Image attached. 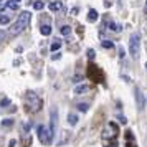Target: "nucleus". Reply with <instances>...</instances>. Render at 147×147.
<instances>
[{"mask_svg": "<svg viewBox=\"0 0 147 147\" xmlns=\"http://www.w3.org/2000/svg\"><path fill=\"white\" fill-rule=\"evenodd\" d=\"M15 144H17V140H10V142H8V147H13Z\"/></svg>", "mask_w": 147, "mask_h": 147, "instance_id": "30", "label": "nucleus"}, {"mask_svg": "<svg viewBox=\"0 0 147 147\" xmlns=\"http://www.w3.org/2000/svg\"><path fill=\"white\" fill-rule=\"evenodd\" d=\"M8 102H10V101H8V99H2V106H7Z\"/></svg>", "mask_w": 147, "mask_h": 147, "instance_id": "31", "label": "nucleus"}, {"mask_svg": "<svg viewBox=\"0 0 147 147\" xmlns=\"http://www.w3.org/2000/svg\"><path fill=\"white\" fill-rule=\"evenodd\" d=\"M116 136H117V126L114 124V122H109L106 127H104V131H102V139L107 140V139H116Z\"/></svg>", "mask_w": 147, "mask_h": 147, "instance_id": "3", "label": "nucleus"}, {"mask_svg": "<svg viewBox=\"0 0 147 147\" xmlns=\"http://www.w3.org/2000/svg\"><path fill=\"white\" fill-rule=\"evenodd\" d=\"M12 124H13V121H12V119H5V121H3V126H5V127L12 126Z\"/></svg>", "mask_w": 147, "mask_h": 147, "instance_id": "25", "label": "nucleus"}, {"mask_svg": "<svg viewBox=\"0 0 147 147\" xmlns=\"http://www.w3.org/2000/svg\"><path fill=\"white\" fill-rule=\"evenodd\" d=\"M101 45H102V48H113L114 47V43L111 40H104V41H101Z\"/></svg>", "mask_w": 147, "mask_h": 147, "instance_id": "17", "label": "nucleus"}, {"mask_svg": "<svg viewBox=\"0 0 147 147\" xmlns=\"http://www.w3.org/2000/svg\"><path fill=\"white\" fill-rule=\"evenodd\" d=\"M76 107L80 109L81 113H86V111H88V107H89V106H88V104H84V102H81V104H78Z\"/></svg>", "mask_w": 147, "mask_h": 147, "instance_id": "20", "label": "nucleus"}, {"mask_svg": "<svg viewBox=\"0 0 147 147\" xmlns=\"http://www.w3.org/2000/svg\"><path fill=\"white\" fill-rule=\"evenodd\" d=\"M117 119H119V122H121V124H126V122H127V121H126V117H124V116H119Z\"/></svg>", "mask_w": 147, "mask_h": 147, "instance_id": "29", "label": "nucleus"}, {"mask_svg": "<svg viewBox=\"0 0 147 147\" xmlns=\"http://www.w3.org/2000/svg\"><path fill=\"white\" fill-rule=\"evenodd\" d=\"M30 18H32L30 12H22V13L18 15V20H17L13 25L10 27V32H8V35H10V36H15V35L22 33V32H23V30L28 27Z\"/></svg>", "mask_w": 147, "mask_h": 147, "instance_id": "1", "label": "nucleus"}, {"mask_svg": "<svg viewBox=\"0 0 147 147\" xmlns=\"http://www.w3.org/2000/svg\"><path fill=\"white\" fill-rule=\"evenodd\" d=\"M0 2H2V0H0Z\"/></svg>", "mask_w": 147, "mask_h": 147, "instance_id": "38", "label": "nucleus"}, {"mask_svg": "<svg viewBox=\"0 0 147 147\" xmlns=\"http://www.w3.org/2000/svg\"><path fill=\"white\" fill-rule=\"evenodd\" d=\"M117 2H119V5H122V0H117Z\"/></svg>", "mask_w": 147, "mask_h": 147, "instance_id": "36", "label": "nucleus"}, {"mask_svg": "<svg viewBox=\"0 0 147 147\" xmlns=\"http://www.w3.org/2000/svg\"><path fill=\"white\" fill-rule=\"evenodd\" d=\"M3 7H5V5H2V3H0V10H2V8H3Z\"/></svg>", "mask_w": 147, "mask_h": 147, "instance_id": "35", "label": "nucleus"}, {"mask_svg": "<svg viewBox=\"0 0 147 147\" xmlns=\"http://www.w3.org/2000/svg\"><path fill=\"white\" fill-rule=\"evenodd\" d=\"M33 8L35 10H43V8H45V3H43V2H35Z\"/></svg>", "mask_w": 147, "mask_h": 147, "instance_id": "18", "label": "nucleus"}, {"mask_svg": "<svg viewBox=\"0 0 147 147\" xmlns=\"http://www.w3.org/2000/svg\"><path fill=\"white\" fill-rule=\"evenodd\" d=\"M89 91V86H76L74 88V94H83Z\"/></svg>", "mask_w": 147, "mask_h": 147, "instance_id": "13", "label": "nucleus"}, {"mask_svg": "<svg viewBox=\"0 0 147 147\" xmlns=\"http://www.w3.org/2000/svg\"><path fill=\"white\" fill-rule=\"evenodd\" d=\"M124 56H126V51L122 47H119V58H124Z\"/></svg>", "mask_w": 147, "mask_h": 147, "instance_id": "26", "label": "nucleus"}, {"mask_svg": "<svg viewBox=\"0 0 147 147\" xmlns=\"http://www.w3.org/2000/svg\"><path fill=\"white\" fill-rule=\"evenodd\" d=\"M146 68H147V63H146Z\"/></svg>", "mask_w": 147, "mask_h": 147, "instance_id": "37", "label": "nucleus"}, {"mask_svg": "<svg viewBox=\"0 0 147 147\" xmlns=\"http://www.w3.org/2000/svg\"><path fill=\"white\" fill-rule=\"evenodd\" d=\"M10 22V17L8 15H0V25H7Z\"/></svg>", "mask_w": 147, "mask_h": 147, "instance_id": "16", "label": "nucleus"}, {"mask_svg": "<svg viewBox=\"0 0 147 147\" xmlns=\"http://www.w3.org/2000/svg\"><path fill=\"white\" fill-rule=\"evenodd\" d=\"M60 47H61V41H58V40H56V41L53 43V45H51V50H53V51H56V50H58Z\"/></svg>", "mask_w": 147, "mask_h": 147, "instance_id": "21", "label": "nucleus"}, {"mask_svg": "<svg viewBox=\"0 0 147 147\" xmlns=\"http://www.w3.org/2000/svg\"><path fill=\"white\" fill-rule=\"evenodd\" d=\"M10 2H12V3H18V2H20V0H10Z\"/></svg>", "mask_w": 147, "mask_h": 147, "instance_id": "34", "label": "nucleus"}, {"mask_svg": "<svg viewBox=\"0 0 147 147\" xmlns=\"http://www.w3.org/2000/svg\"><path fill=\"white\" fill-rule=\"evenodd\" d=\"M129 53L132 56L134 60L139 58V53H140V36L139 33H132L131 38H129Z\"/></svg>", "mask_w": 147, "mask_h": 147, "instance_id": "2", "label": "nucleus"}, {"mask_svg": "<svg viewBox=\"0 0 147 147\" xmlns=\"http://www.w3.org/2000/svg\"><path fill=\"white\" fill-rule=\"evenodd\" d=\"M36 134H38V139H40L43 144H50V142H51V139H50V131H48L45 126L36 127Z\"/></svg>", "mask_w": 147, "mask_h": 147, "instance_id": "6", "label": "nucleus"}, {"mask_svg": "<svg viewBox=\"0 0 147 147\" xmlns=\"http://www.w3.org/2000/svg\"><path fill=\"white\" fill-rule=\"evenodd\" d=\"M56 126H58V111H56V107L51 109V124H50V139L53 142V137H55V131H56Z\"/></svg>", "mask_w": 147, "mask_h": 147, "instance_id": "4", "label": "nucleus"}, {"mask_svg": "<svg viewBox=\"0 0 147 147\" xmlns=\"http://www.w3.org/2000/svg\"><path fill=\"white\" fill-rule=\"evenodd\" d=\"M28 99V102H30V106H32V111H38L41 107V99L36 96V94L33 93H27V96H25Z\"/></svg>", "mask_w": 147, "mask_h": 147, "instance_id": "5", "label": "nucleus"}, {"mask_svg": "<svg viewBox=\"0 0 147 147\" xmlns=\"http://www.w3.org/2000/svg\"><path fill=\"white\" fill-rule=\"evenodd\" d=\"M144 15H147V0H146V5H144Z\"/></svg>", "mask_w": 147, "mask_h": 147, "instance_id": "33", "label": "nucleus"}, {"mask_svg": "<svg viewBox=\"0 0 147 147\" xmlns=\"http://www.w3.org/2000/svg\"><path fill=\"white\" fill-rule=\"evenodd\" d=\"M126 147H137V144H136V142H134V140H127Z\"/></svg>", "mask_w": 147, "mask_h": 147, "instance_id": "27", "label": "nucleus"}, {"mask_svg": "<svg viewBox=\"0 0 147 147\" xmlns=\"http://www.w3.org/2000/svg\"><path fill=\"white\" fill-rule=\"evenodd\" d=\"M60 33H61V35H69V33H71V27H68V25H63V27L60 28Z\"/></svg>", "mask_w": 147, "mask_h": 147, "instance_id": "15", "label": "nucleus"}, {"mask_svg": "<svg viewBox=\"0 0 147 147\" xmlns=\"http://www.w3.org/2000/svg\"><path fill=\"white\" fill-rule=\"evenodd\" d=\"M73 81L74 83H81V81H83V76H81V74H76V76L73 78Z\"/></svg>", "mask_w": 147, "mask_h": 147, "instance_id": "24", "label": "nucleus"}, {"mask_svg": "<svg viewBox=\"0 0 147 147\" xmlns=\"http://www.w3.org/2000/svg\"><path fill=\"white\" fill-rule=\"evenodd\" d=\"M134 94H136V102H137V109H139V111H144V107H146V98H144V94L140 93L139 88H136V89H134Z\"/></svg>", "mask_w": 147, "mask_h": 147, "instance_id": "7", "label": "nucleus"}, {"mask_svg": "<svg viewBox=\"0 0 147 147\" xmlns=\"http://www.w3.org/2000/svg\"><path fill=\"white\" fill-rule=\"evenodd\" d=\"M96 20H98V12H96L94 8H91V10L88 12V22L93 23V22H96Z\"/></svg>", "mask_w": 147, "mask_h": 147, "instance_id": "10", "label": "nucleus"}, {"mask_svg": "<svg viewBox=\"0 0 147 147\" xmlns=\"http://www.w3.org/2000/svg\"><path fill=\"white\" fill-rule=\"evenodd\" d=\"M126 139L127 140H134V136H132V132H131V131H126Z\"/></svg>", "mask_w": 147, "mask_h": 147, "instance_id": "22", "label": "nucleus"}, {"mask_svg": "<svg viewBox=\"0 0 147 147\" xmlns=\"http://www.w3.org/2000/svg\"><path fill=\"white\" fill-rule=\"evenodd\" d=\"M61 7H63V5H61L60 2H53V3L48 5V8H50L51 12H58V10H61Z\"/></svg>", "mask_w": 147, "mask_h": 147, "instance_id": "11", "label": "nucleus"}, {"mask_svg": "<svg viewBox=\"0 0 147 147\" xmlns=\"http://www.w3.org/2000/svg\"><path fill=\"white\" fill-rule=\"evenodd\" d=\"M7 36H8V33H5V32H2V30H0V41H2V40H5Z\"/></svg>", "mask_w": 147, "mask_h": 147, "instance_id": "28", "label": "nucleus"}, {"mask_svg": "<svg viewBox=\"0 0 147 147\" xmlns=\"http://www.w3.org/2000/svg\"><path fill=\"white\" fill-rule=\"evenodd\" d=\"M109 30H111V32H116V33H119L121 30H122V27H121L119 23H114V22H111V23H109Z\"/></svg>", "mask_w": 147, "mask_h": 147, "instance_id": "12", "label": "nucleus"}, {"mask_svg": "<svg viewBox=\"0 0 147 147\" xmlns=\"http://www.w3.org/2000/svg\"><path fill=\"white\" fill-rule=\"evenodd\" d=\"M88 74H89L91 78H94L98 83L102 81V73H101L99 69H98V66H94V65H89V66H88Z\"/></svg>", "mask_w": 147, "mask_h": 147, "instance_id": "8", "label": "nucleus"}, {"mask_svg": "<svg viewBox=\"0 0 147 147\" xmlns=\"http://www.w3.org/2000/svg\"><path fill=\"white\" fill-rule=\"evenodd\" d=\"M40 32H41V35H50L51 33V25H41Z\"/></svg>", "mask_w": 147, "mask_h": 147, "instance_id": "14", "label": "nucleus"}, {"mask_svg": "<svg viewBox=\"0 0 147 147\" xmlns=\"http://www.w3.org/2000/svg\"><path fill=\"white\" fill-rule=\"evenodd\" d=\"M5 7L12 8V10H17V8H18V5H17V3H10V2H8V3H7V5H5Z\"/></svg>", "mask_w": 147, "mask_h": 147, "instance_id": "23", "label": "nucleus"}, {"mask_svg": "<svg viewBox=\"0 0 147 147\" xmlns=\"http://www.w3.org/2000/svg\"><path fill=\"white\" fill-rule=\"evenodd\" d=\"M86 55H88V60H94V56H96V53H94L93 48H89V50L86 51Z\"/></svg>", "mask_w": 147, "mask_h": 147, "instance_id": "19", "label": "nucleus"}, {"mask_svg": "<svg viewBox=\"0 0 147 147\" xmlns=\"http://www.w3.org/2000/svg\"><path fill=\"white\" fill-rule=\"evenodd\" d=\"M78 13V8H71V15H76Z\"/></svg>", "mask_w": 147, "mask_h": 147, "instance_id": "32", "label": "nucleus"}, {"mask_svg": "<svg viewBox=\"0 0 147 147\" xmlns=\"http://www.w3.org/2000/svg\"><path fill=\"white\" fill-rule=\"evenodd\" d=\"M78 116H76V114L74 113H69L68 114V122H69V126H76V124H78Z\"/></svg>", "mask_w": 147, "mask_h": 147, "instance_id": "9", "label": "nucleus"}]
</instances>
